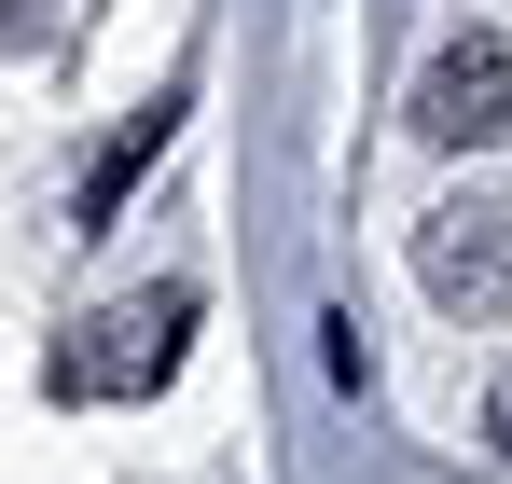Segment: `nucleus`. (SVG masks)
Wrapping results in <instances>:
<instances>
[{
    "label": "nucleus",
    "instance_id": "obj_2",
    "mask_svg": "<svg viewBox=\"0 0 512 484\" xmlns=\"http://www.w3.org/2000/svg\"><path fill=\"white\" fill-rule=\"evenodd\" d=\"M416 125L443 139V153H485V139H512V42H443L416 83Z\"/></svg>",
    "mask_w": 512,
    "mask_h": 484
},
{
    "label": "nucleus",
    "instance_id": "obj_1",
    "mask_svg": "<svg viewBox=\"0 0 512 484\" xmlns=\"http://www.w3.org/2000/svg\"><path fill=\"white\" fill-rule=\"evenodd\" d=\"M180 332H194V291H139V305H97L70 346H56V388L70 402H139V388H167L180 374Z\"/></svg>",
    "mask_w": 512,
    "mask_h": 484
},
{
    "label": "nucleus",
    "instance_id": "obj_4",
    "mask_svg": "<svg viewBox=\"0 0 512 484\" xmlns=\"http://www.w3.org/2000/svg\"><path fill=\"white\" fill-rule=\"evenodd\" d=\"M153 139H167V111H139V139H111V153H97V180H84V236L111 222V208H125V180L153 166Z\"/></svg>",
    "mask_w": 512,
    "mask_h": 484
},
{
    "label": "nucleus",
    "instance_id": "obj_5",
    "mask_svg": "<svg viewBox=\"0 0 512 484\" xmlns=\"http://www.w3.org/2000/svg\"><path fill=\"white\" fill-rule=\"evenodd\" d=\"M485 457H499V471H512V374H499V388H485Z\"/></svg>",
    "mask_w": 512,
    "mask_h": 484
},
{
    "label": "nucleus",
    "instance_id": "obj_3",
    "mask_svg": "<svg viewBox=\"0 0 512 484\" xmlns=\"http://www.w3.org/2000/svg\"><path fill=\"white\" fill-rule=\"evenodd\" d=\"M416 277L443 291V305L499 319V305H512V208H443V222L416 236Z\"/></svg>",
    "mask_w": 512,
    "mask_h": 484
}]
</instances>
